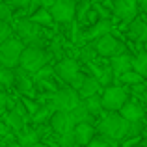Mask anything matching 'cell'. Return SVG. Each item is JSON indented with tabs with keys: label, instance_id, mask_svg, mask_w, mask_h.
Wrapping results in <instances>:
<instances>
[{
	"label": "cell",
	"instance_id": "obj_1",
	"mask_svg": "<svg viewBox=\"0 0 147 147\" xmlns=\"http://www.w3.org/2000/svg\"><path fill=\"white\" fill-rule=\"evenodd\" d=\"M97 129H99L100 136L108 138L112 142H119V140L129 136L130 121H127L119 112H108V114H104L100 117Z\"/></svg>",
	"mask_w": 147,
	"mask_h": 147
},
{
	"label": "cell",
	"instance_id": "obj_2",
	"mask_svg": "<svg viewBox=\"0 0 147 147\" xmlns=\"http://www.w3.org/2000/svg\"><path fill=\"white\" fill-rule=\"evenodd\" d=\"M26 45L21 37H11V39L0 43V63L2 67H9V69H17L21 65V56L24 52Z\"/></svg>",
	"mask_w": 147,
	"mask_h": 147
},
{
	"label": "cell",
	"instance_id": "obj_3",
	"mask_svg": "<svg viewBox=\"0 0 147 147\" xmlns=\"http://www.w3.org/2000/svg\"><path fill=\"white\" fill-rule=\"evenodd\" d=\"M50 102L54 104L56 110H63V112H71L82 102V97L80 93L75 90V88H61V90L54 91L50 95Z\"/></svg>",
	"mask_w": 147,
	"mask_h": 147
},
{
	"label": "cell",
	"instance_id": "obj_4",
	"mask_svg": "<svg viewBox=\"0 0 147 147\" xmlns=\"http://www.w3.org/2000/svg\"><path fill=\"white\" fill-rule=\"evenodd\" d=\"M129 102V91L123 86H108L102 91V104L106 112H119Z\"/></svg>",
	"mask_w": 147,
	"mask_h": 147
},
{
	"label": "cell",
	"instance_id": "obj_5",
	"mask_svg": "<svg viewBox=\"0 0 147 147\" xmlns=\"http://www.w3.org/2000/svg\"><path fill=\"white\" fill-rule=\"evenodd\" d=\"M47 61H49V54L45 52L43 49L26 47L24 52H22V56H21V67L36 75L37 71H41V69L47 65Z\"/></svg>",
	"mask_w": 147,
	"mask_h": 147
},
{
	"label": "cell",
	"instance_id": "obj_6",
	"mask_svg": "<svg viewBox=\"0 0 147 147\" xmlns=\"http://www.w3.org/2000/svg\"><path fill=\"white\" fill-rule=\"evenodd\" d=\"M15 30L28 47H43V39L39 36V24H36L32 19H19Z\"/></svg>",
	"mask_w": 147,
	"mask_h": 147
},
{
	"label": "cell",
	"instance_id": "obj_7",
	"mask_svg": "<svg viewBox=\"0 0 147 147\" xmlns=\"http://www.w3.org/2000/svg\"><path fill=\"white\" fill-rule=\"evenodd\" d=\"M93 49H95V52H97L99 56H104V58H114V56H117V54H125V45L119 43V41L115 39V37H112L110 34L99 37V39L95 41Z\"/></svg>",
	"mask_w": 147,
	"mask_h": 147
},
{
	"label": "cell",
	"instance_id": "obj_8",
	"mask_svg": "<svg viewBox=\"0 0 147 147\" xmlns=\"http://www.w3.org/2000/svg\"><path fill=\"white\" fill-rule=\"evenodd\" d=\"M76 6L78 4L75 0H58L52 7H50V13H52L54 21L61 22V24H69L73 22V19L76 17Z\"/></svg>",
	"mask_w": 147,
	"mask_h": 147
},
{
	"label": "cell",
	"instance_id": "obj_9",
	"mask_svg": "<svg viewBox=\"0 0 147 147\" xmlns=\"http://www.w3.org/2000/svg\"><path fill=\"white\" fill-rule=\"evenodd\" d=\"M112 11L123 22H132L138 19V0H112Z\"/></svg>",
	"mask_w": 147,
	"mask_h": 147
},
{
	"label": "cell",
	"instance_id": "obj_10",
	"mask_svg": "<svg viewBox=\"0 0 147 147\" xmlns=\"http://www.w3.org/2000/svg\"><path fill=\"white\" fill-rule=\"evenodd\" d=\"M75 127H76V123H75V119H73L71 112L56 110L54 115H52V119H50V129H52V132L58 134V136L75 130Z\"/></svg>",
	"mask_w": 147,
	"mask_h": 147
},
{
	"label": "cell",
	"instance_id": "obj_11",
	"mask_svg": "<svg viewBox=\"0 0 147 147\" xmlns=\"http://www.w3.org/2000/svg\"><path fill=\"white\" fill-rule=\"evenodd\" d=\"M56 75L60 80H63L65 84H71L73 78L80 73V67H78V61H75L73 58H63V60L58 61L56 67Z\"/></svg>",
	"mask_w": 147,
	"mask_h": 147
},
{
	"label": "cell",
	"instance_id": "obj_12",
	"mask_svg": "<svg viewBox=\"0 0 147 147\" xmlns=\"http://www.w3.org/2000/svg\"><path fill=\"white\" fill-rule=\"evenodd\" d=\"M132 60L134 56H129V54H117V56H114L110 60V67L112 71H114L115 78H119L121 75H125V73L132 71Z\"/></svg>",
	"mask_w": 147,
	"mask_h": 147
},
{
	"label": "cell",
	"instance_id": "obj_13",
	"mask_svg": "<svg viewBox=\"0 0 147 147\" xmlns=\"http://www.w3.org/2000/svg\"><path fill=\"white\" fill-rule=\"evenodd\" d=\"M119 114H121L127 121H130V123L142 121V119L145 117V110H144V106H142L138 100H129V102L119 110Z\"/></svg>",
	"mask_w": 147,
	"mask_h": 147
},
{
	"label": "cell",
	"instance_id": "obj_14",
	"mask_svg": "<svg viewBox=\"0 0 147 147\" xmlns=\"http://www.w3.org/2000/svg\"><path fill=\"white\" fill-rule=\"evenodd\" d=\"M15 75H17V88H19V91L24 93V95H32L34 93V78H32L34 73L26 71V69H22L21 65H19V67L15 69Z\"/></svg>",
	"mask_w": 147,
	"mask_h": 147
},
{
	"label": "cell",
	"instance_id": "obj_15",
	"mask_svg": "<svg viewBox=\"0 0 147 147\" xmlns=\"http://www.w3.org/2000/svg\"><path fill=\"white\" fill-rule=\"evenodd\" d=\"M75 134H76V140H78L80 147H86L95 138L93 123H78V125L75 127Z\"/></svg>",
	"mask_w": 147,
	"mask_h": 147
},
{
	"label": "cell",
	"instance_id": "obj_16",
	"mask_svg": "<svg viewBox=\"0 0 147 147\" xmlns=\"http://www.w3.org/2000/svg\"><path fill=\"white\" fill-rule=\"evenodd\" d=\"M129 37L134 41V43H147V24L142 21V19H136V21L130 22Z\"/></svg>",
	"mask_w": 147,
	"mask_h": 147
},
{
	"label": "cell",
	"instance_id": "obj_17",
	"mask_svg": "<svg viewBox=\"0 0 147 147\" xmlns=\"http://www.w3.org/2000/svg\"><path fill=\"white\" fill-rule=\"evenodd\" d=\"M100 86H102V84L99 82L97 76H91V75H90V76L86 78V82H84V86L78 90V93H80V97H82V100L93 97V95H99Z\"/></svg>",
	"mask_w": 147,
	"mask_h": 147
},
{
	"label": "cell",
	"instance_id": "obj_18",
	"mask_svg": "<svg viewBox=\"0 0 147 147\" xmlns=\"http://www.w3.org/2000/svg\"><path fill=\"white\" fill-rule=\"evenodd\" d=\"M4 123H7V127H9L11 130H15V132H22V130L26 129V119L22 117L17 110L6 112V114H4Z\"/></svg>",
	"mask_w": 147,
	"mask_h": 147
},
{
	"label": "cell",
	"instance_id": "obj_19",
	"mask_svg": "<svg viewBox=\"0 0 147 147\" xmlns=\"http://www.w3.org/2000/svg\"><path fill=\"white\" fill-rule=\"evenodd\" d=\"M112 32V22L110 19H100L97 24H93V28L86 34V39H99V37L106 36Z\"/></svg>",
	"mask_w": 147,
	"mask_h": 147
},
{
	"label": "cell",
	"instance_id": "obj_20",
	"mask_svg": "<svg viewBox=\"0 0 147 147\" xmlns=\"http://www.w3.org/2000/svg\"><path fill=\"white\" fill-rule=\"evenodd\" d=\"M54 112H56V108H54V104H52V102H49L47 106H41L39 110H37L36 114L32 115V121L36 123V125H45L47 121L50 123V119H52Z\"/></svg>",
	"mask_w": 147,
	"mask_h": 147
},
{
	"label": "cell",
	"instance_id": "obj_21",
	"mask_svg": "<svg viewBox=\"0 0 147 147\" xmlns=\"http://www.w3.org/2000/svg\"><path fill=\"white\" fill-rule=\"evenodd\" d=\"M36 144H39V130L24 129L22 132H19V145L21 147H34Z\"/></svg>",
	"mask_w": 147,
	"mask_h": 147
},
{
	"label": "cell",
	"instance_id": "obj_22",
	"mask_svg": "<svg viewBox=\"0 0 147 147\" xmlns=\"http://www.w3.org/2000/svg\"><path fill=\"white\" fill-rule=\"evenodd\" d=\"M71 115H73V119H75L76 125H78V123H93V115L90 114V110H88V106H86L84 100L75 108V110H71Z\"/></svg>",
	"mask_w": 147,
	"mask_h": 147
},
{
	"label": "cell",
	"instance_id": "obj_23",
	"mask_svg": "<svg viewBox=\"0 0 147 147\" xmlns=\"http://www.w3.org/2000/svg\"><path fill=\"white\" fill-rule=\"evenodd\" d=\"M88 106V110H90V114L93 115V117H100V115H104V104H102V95H93V97L86 99L84 100Z\"/></svg>",
	"mask_w": 147,
	"mask_h": 147
},
{
	"label": "cell",
	"instance_id": "obj_24",
	"mask_svg": "<svg viewBox=\"0 0 147 147\" xmlns=\"http://www.w3.org/2000/svg\"><path fill=\"white\" fill-rule=\"evenodd\" d=\"M30 19L39 26H50L52 22H56L54 17H52V13H50V9H47V7H39L37 11H34Z\"/></svg>",
	"mask_w": 147,
	"mask_h": 147
},
{
	"label": "cell",
	"instance_id": "obj_25",
	"mask_svg": "<svg viewBox=\"0 0 147 147\" xmlns=\"http://www.w3.org/2000/svg\"><path fill=\"white\" fill-rule=\"evenodd\" d=\"M132 69L136 73H140L142 76H147V50H142L134 56L132 60Z\"/></svg>",
	"mask_w": 147,
	"mask_h": 147
},
{
	"label": "cell",
	"instance_id": "obj_26",
	"mask_svg": "<svg viewBox=\"0 0 147 147\" xmlns=\"http://www.w3.org/2000/svg\"><path fill=\"white\" fill-rule=\"evenodd\" d=\"M0 82L2 86L6 88H11L17 84V75H15V69H9V67H2L0 69Z\"/></svg>",
	"mask_w": 147,
	"mask_h": 147
},
{
	"label": "cell",
	"instance_id": "obj_27",
	"mask_svg": "<svg viewBox=\"0 0 147 147\" xmlns=\"http://www.w3.org/2000/svg\"><path fill=\"white\" fill-rule=\"evenodd\" d=\"M145 80V76H142L140 73H136L132 69V71H129V73H125V75H121L119 76V82H123V84H127V86H136V84H142Z\"/></svg>",
	"mask_w": 147,
	"mask_h": 147
},
{
	"label": "cell",
	"instance_id": "obj_28",
	"mask_svg": "<svg viewBox=\"0 0 147 147\" xmlns=\"http://www.w3.org/2000/svg\"><path fill=\"white\" fill-rule=\"evenodd\" d=\"M58 144H60V147H80L78 140H76V134H75V130H71V132H65V134H61V136L58 138Z\"/></svg>",
	"mask_w": 147,
	"mask_h": 147
},
{
	"label": "cell",
	"instance_id": "obj_29",
	"mask_svg": "<svg viewBox=\"0 0 147 147\" xmlns=\"http://www.w3.org/2000/svg\"><path fill=\"white\" fill-rule=\"evenodd\" d=\"M13 37V28H11L9 21H0V43L11 39Z\"/></svg>",
	"mask_w": 147,
	"mask_h": 147
},
{
	"label": "cell",
	"instance_id": "obj_30",
	"mask_svg": "<svg viewBox=\"0 0 147 147\" xmlns=\"http://www.w3.org/2000/svg\"><path fill=\"white\" fill-rule=\"evenodd\" d=\"M114 144L115 142L108 140V138H104V136H97V138H93L86 147H114Z\"/></svg>",
	"mask_w": 147,
	"mask_h": 147
},
{
	"label": "cell",
	"instance_id": "obj_31",
	"mask_svg": "<svg viewBox=\"0 0 147 147\" xmlns=\"http://www.w3.org/2000/svg\"><path fill=\"white\" fill-rule=\"evenodd\" d=\"M56 73V69H52V67H49V65H45L41 71H37L36 73V80H39V82H43V80H49L50 76Z\"/></svg>",
	"mask_w": 147,
	"mask_h": 147
},
{
	"label": "cell",
	"instance_id": "obj_32",
	"mask_svg": "<svg viewBox=\"0 0 147 147\" xmlns=\"http://www.w3.org/2000/svg\"><path fill=\"white\" fill-rule=\"evenodd\" d=\"M144 130H145V123H144V121H134V123H130L129 136H130V138H132V136H140Z\"/></svg>",
	"mask_w": 147,
	"mask_h": 147
},
{
	"label": "cell",
	"instance_id": "obj_33",
	"mask_svg": "<svg viewBox=\"0 0 147 147\" xmlns=\"http://www.w3.org/2000/svg\"><path fill=\"white\" fill-rule=\"evenodd\" d=\"M11 9H13V7H11L7 2L0 4V21H9L11 19Z\"/></svg>",
	"mask_w": 147,
	"mask_h": 147
},
{
	"label": "cell",
	"instance_id": "obj_34",
	"mask_svg": "<svg viewBox=\"0 0 147 147\" xmlns=\"http://www.w3.org/2000/svg\"><path fill=\"white\" fill-rule=\"evenodd\" d=\"M4 2H7L13 9H24V7H30L32 0H4Z\"/></svg>",
	"mask_w": 147,
	"mask_h": 147
},
{
	"label": "cell",
	"instance_id": "obj_35",
	"mask_svg": "<svg viewBox=\"0 0 147 147\" xmlns=\"http://www.w3.org/2000/svg\"><path fill=\"white\" fill-rule=\"evenodd\" d=\"M88 9H90V2H86V0H84V2H80L78 6H76V19H78V21H84Z\"/></svg>",
	"mask_w": 147,
	"mask_h": 147
},
{
	"label": "cell",
	"instance_id": "obj_36",
	"mask_svg": "<svg viewBox=\"0 0 147 147\" xmlns=\"http://www.w3.org/2000/svg\"><path fill=\"white\" fill-rule=\"evenodd\" d=\"M86 78H88V76H86V75H84V73H78V75H76V76H75V78H73V82H71V84H69V86H71V88H75V90H76V91H78V90H80V88H82V86H84V82H86Z\"/></svg>",
	"mask_w": 147,
	"mask_h": 147
},
{
	"label": "cell",
	"instance_id": "obj_37",
	"mask_svg": "<svg viewBox=\"0 0 147 147\" xmlns=\"http://www.w3.org/2000/svg\"><path fill=\"white\" fill-rule=\"evenodd\" d=\"M22 102H24L26 110L30 112V115H34V114H36V112H37V110L41 108V106H39L37 102H34V100H30V99H22Z\"/></svg>",
	"mask_w": 147,
	"mask_h": 147
},
{
	"label": "cell",
	"instance_id": "obj_38",
	"mask_svg": "<svg viewBox=\"0 0 147 147\" xmlns=\"http://www.w3.org/2000/svg\"><path fill=\"white\" fill-rule=\"evenodd\" d=\"M145 91H147V84H145V82L132 86V93H134V95H138V97H145Z\"/></svg>",
	"mask_w": 147,
	"mask_h": 147
},
{
	"label": "cell",
	"instance_id": "obj_39",
	"mask_svg": "<svg viewBox=\"0 0 147 147\" xmlns=\"http://www.w3.org/2000/svg\"><path fill=\"white\" fill-rule=\"evenodd\" d=\"M50 50L56 54V58H60V56H61V43H60V39H58V37L52 41V45H50Z\"/></svg>",
	"mask_w": 147,
	"mask_h": 147
},
{
	"label": "cell",
	"instance_id": "obj_40",
	"mask_svg": "<svg viewBox=\"0 0 147 147\" xmlns=\"http://www.w3.org/2000/svg\"><path fill=\"white\" fill-rule=\"evenodd\" d=\"M7 104H9V97H7L6 91H2V93H0V106H2V110H4V112H6Z\"/></svg>",
	"mask_w": 147,
	"mask_h": 147
},
{
	"label": "cell",
	"instance_id": "obj_41",
	"mask_svg": "<svg viewBox=\"0 0 147 147\" xmlns=\"http://www.w3.org/2000/svg\"><path fill=\"white\" fill-rule=\"evenodd\" d=\"M41 4H43V0H32V2H30V11H37V7L41 6Z\"/></svg>",
	"mask_w": 147,
	"mask_h": 147
},
{
	"label": "cell",
	"instance_id": "obj_42",
	"mask_svg": "<svg viewBox=\"0 0 147 147\" xmlns=\"http://www.w3.org/2000/svg\"><path fill=\"white\" fill-rule=\"evenodd\" d=\"M95 9H97L99 13H100V17H102V19H110V13H108L106 9H102V7H100L99 4H95Z\"/></svg>",
	"mask_w": 147,
	"mask_h": 147
},
{
	"label": "cell",
	"instance_id": "obj_43",
	"mask_svg": "<svg viewBox=\"0 0 147 147\" xmlns=\"http://www.w3.org/2000/svg\"><path fill=\"white\" fill-rule=\"evenodd\" d=\"M34 147H49V145H45V144H41V142H39V144H36Z\"/></svg>",
	"mask_w": 147,
	"mask_h": 147
},
{
	"label": "cell",
	"instance_id": "obj_44",
	"mask_svg": "<svg viewBox=\"0 0 147 147\" xmlns=\"http://www.w3.org/2000/svg\"><path fill=\"white\" fill-rule=\"evenodd\" d=\"M144 147H147V134H145V138H144Z\"/></svg>",
	"mask_w": 147,
	"mask_h": 147
}]
</instances>
